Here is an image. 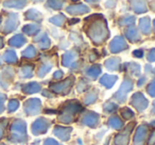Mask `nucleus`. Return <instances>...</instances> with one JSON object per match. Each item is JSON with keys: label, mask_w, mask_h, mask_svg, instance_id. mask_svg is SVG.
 <instances>
[{"label": "nucleus", "mask_w": 155, "mask_h": 145, "mask_svg": "<svg viewBox=\"0 0 155 145\" xmlns=\"http://www.w3.org/2000/svg\"><path fill=\"white\" fill-rule=\"evenodd\" d=\"M98 24H96L93 28L89 31V35L91 36L93 41L95 43L99 44L102 43L104 41L106 36H107V30H106V25L104 26L103 24H99V22H97Z\"/></svg>", "instance_id": "obj_1"}, {"label": "nucleus", "mask_w": 155, "mask_h": 145, "mask_svg": "<svg viewBox=\"0 0 155 145\" xmlns=\"http://www.w3.org/2000/svg\"><path fill=\"white\" fill-rule=\"evenodd\" d=\"M132 99H133L132 100V104L136 107V109L138 111H143L146 109V107L148 106V100L143 97V95L141 93L135 94Z\"/></svg>", "instance_id": "obj_2"}, {"label": "nucleus", "mask_w": 155, "mask_h": 145, "mask_svg": "<svg viewBox=\"0 0 155 145\" xmlns=\"http://www.w3.org/2000/svg\"><path fill=\"white\" fill-rule=\"evenodd\" d=\"M132 87H133V85H132V81L124 80V82L122 83V85H121V88L119 89V91L116 93L115 97H118L119 102H123V100H124V98H125V96H127V94L129 93V91L132 89Z\"/></svg>", "instance_id": "obj_3"}, {"label": "nucleus", "mask_w": 155, "mask_h": 145, "mask_svg": "<svg viewBox=\"0 0 155 145\" xmlns=\"http://www.w3.org/2000/svg\"><path fill=\"white\" fill-rule=\"evenodd\" d=\"M110 47V50H112L113 52H118V51H120V50L125 49L127 46L125 41L122 39V37H121V36H116L112 41Z\"/></svg>", "instance_id": "obj_4"}, {"label": "nucleus", "mask_w": 155, "mask_h": 145, "mask_svg": "<svg viewBox=\"0 0 155 145\" xmlns=\"http://www.w3.org/2000/svg\"><path fill=\"white\" fill-rule=\"evenodd\" d=\"M134 124H130V126L124 130L123 132H121L120 134L116 136V140H115V143L116 145H127V142H129V133L130 131L133 128Z\"/></svg>", "instance_id": "obj_5"}, {"label": "nucleus", "mask_w": 155, "mask_h": 145, "mask_svg": "<svg viewBox=\"0 0 155 145\" xmlns=\"http://www.w3.org/2000/svg\"><path fill=\"white\" fill-rule=\"evenodd\" d=\"M98 119H99L98 114H95V113H93V112H89V113H87V114L85 115L82 122H83V124H85V125L95 127L96 124L98 123Z\"/></svg>", "instance_id": "obj_6"}, {"label": "nucleus", "mask_w": 155, "mask_h": 145, "mask_svg": "<svg viewBox=\"0 0 155 145\" xmlns=\"http://www.w3.org/2000/svg\"><path fill=\"white\" fill-rule=\"evenodd\" d=\"M70 85H72V82H70V79H67L64 82L52 85V89L55 90V92H58V93H66L69 88H70Z\"/></svg>", "instance_id": "obj_7"}, {"label": "nucleus", "mask_w": 155, "mask_h": 145, "mask_svg": "<svg viewBox=\"0 0 155 145\" xmlns=\"http://www.w3.org/2000/svg\"><path fill=\"white\" fill-rule=\"evenodd\" d=\"M71 131L70 128H63V127H56L54 129V132L58 136H60L62 140H68L69 132Z\"/></svg>", "instance_id": "obj_8"}, {"label": "nucleus", "mask_w": 155, "mask_h": 145, "mask_svg": "<svg viewBox=\"0 0 155 145\" xmlns=\"http://www.w3.org/2000/svg\"><path fill=\"white\" fill-rule=\"evenodd\" d=\"M67 11L72 14H82L85 13V12H88L89 9L83 5H72V7L67 8Z\"/></svg>", "instance_id": "obj_9"}, {"label": "nucleus", "mask_w": 155, "mask_h": 145, "mask_svg": "<svg viewBox=\"0 0 155 145\" xmlns=\"http://www.w3.org/2000/svg\"><path fill=\"white\" fill-rule=\"evenodd\" d=\"M117 80V76H110V75H104L103 77L101 78L100 82L101 85H105L106 88H110L114 85L115 81Z\"/></svg>", "instance_id": "obj_10"}, {"label": "nucleus", "mask_w": 155, "mask_h": 145, "mask_svg": "<svg viewBox=\"0 0 155 145\" xmlns=\"http://www.w3.org/2000/svg\"><path fill=\"white\" fill-rule=\"evenodd\" d=\"M139 28L143 33L150 32V19L149 17H143L139 20Z\"/></svg>", "instance_id": "obj_11"}, {"label": "nucleus", "mask_w": 155, "mask_h": 145, "mask_svg": "<svg viewBox=\"0 0 155 145\" xmlns=\"http://www.w3.org/2000/svg\"><path fill=\"white\" fill-rule=\"evenodd\" d=\"M146 132H147V130H146V127H144V126H140V127L138 128L137 133L135 134V139H134L136 144H138V143H140L142 140H143L144 136H146Z\"/></svg>", "instance_id": "obj_12"}, {"label": "nucleus", "mask_w": 155, "mask_h": 145, "mask_svg": "<svg viewBox=\"0 0 155 145\" xmlns=\"http://www.w3.org/2000/svg\"><path fill=\"white\" fill-rule=\"evenodd\" d=\"M108 124H110L112 127H114L115 129H119V128L122 127L123 123L121 122L120 119H118L117 116H113L110 119V121H108Z\"/></svg>", "instance_id": "obj_13"}, {"label": "nucleus", "mask_w": 155, "mask_h": 145, "mask_svg": "<svg viewBox=\"0 0 155 145\" xmlns=\"http://www.w3.org/2000/svg\"><path fill=\"white\" fill-rule=\"evenodd\" d=\"M118 63H119V59L118 58H113L110 59L105 62V65L108 69H117L118 68Z\"/></svg>", "instance_id": "obj_14"}, {"label": "nucleus", "mask_w": 155, "mask_h": 145, "mask_svg": "<svg viewBox=\"0 0 155 145\" xmlns=\"http://www.w3.org/2000/svg\"><path fill=\"white\" fill-rule=\"evenodd\" d=\"M100 71H101V69H100L99 66H93L87 71V75H88L89 77H91L93 79H95L99 76Z\"/></svg>", "instance_id": "obj_15"}, {"label": "nucleus", "mask_w": 155, "mask_h": 145, "mask_svg": "<svg viewBox=\"0 0 155 145\" xmlns=\"http://www.w3.org/2000/svg\"><path fill=\"white\" fill-rule=\"evenodd\" d=\"M65 20H66V17H65L64 15H56V16H54L53 18H51V19H50V22H53V24H55V25L61 26V25L64 24Z\"/></svg>", "instance_id": "obj_16"}, {"label": "nucleus", "mask_w": 155, "mask_h": 145, "mask_svg": "<svg viewBox=\"0 0 155 145\" xmlns=\"http://www.w3.org/2000/svg\"><path fill=\"white\" fill-rule=\"evenodd\" d=\"M74 59V57H73V52L71 54L70 52H67L66 54L64 56V58H63V63H64L65 66H69V64H70L71 61Z\"/></svg>", "instance_id": "obj_17"}, {"label": "nucleus", "mask_w": 155, "mask_h": 145, "mask_svg": "<svg viewBox=\"0 0 155 145\" xmlns=\"http://www.w3.org/2000/svg\"><path fill=\"white\" fill-rule=\"evenodd\" d=\"M127 36L129 37L132 41H136L138 39V32L135 30V29H129L127 31Z\"/></svg>", "instance_id": "obj_18"}, {"label": "nucleus", "mask_w": 155, "mask_h": 145, "mask_svg": "<svg viewBox=\"0 0 155 145\" xmlns=\"http://www.w3.org/2000/svg\"><path fill=\"white\" fill-rule=\"evenodd\" d=\"M96 99H97V96H96L95 93H89L88 95L86 96V98H85V102L86 104H93V102H96Z\"/></svg>", "instance_id": "obj_19"}, {"label": "nucleus", "mask_w": 155, "mask_h": 145, "mask_svg": "<svg viewBox=\"0 0 155 145\" xmlns=\"http://www.w3.org/2000/svg\"><path fill=\"white\" fill-rule=\"evenodd\" d=\"M117 109V106L115 104H113V102H107L106 105H104V110L106 111V112H110V111H114Z\"/></svg>", "instance_id": "obj_20"}, {"label": "nucleus", "mask_w": 155, "mask_h": 145, "mask_svg": "<svg viewBox=\"0 0 155 145\" xmlns=\"http://www.w3.org/2000/svg\"><path fill=\"white\" fill-rule=\"evenodd\" d=\"M122 116L124 117V119H130V117H132L134 115V113L131 111V109H129V108H125V109H123V111H122Z\"/></svg>", "instance_id": "obj_21"}, {"label": "nucleus", "mask_w": 155, "mask_h": 145, "mask_svg": "<svg viewBox=\"0 0 155 145\" xmlns=\"http://www.w3.org/2000/svg\"><path fill=\"white\" fill-rule=\"evenodd\" d=\"M148 92L151 96H155V81H152V82L149 85Z\"/></svg>", "instance_id": "obj_22"}, {"label": "nucleus", "mask_w": 155, "mask_h": 145, "mask_svg": "<svg viewBox=\"0 0 155 145\" xmlns=\"http://www.w3.org/2000/svg\"><path fill=\"white\" fill-rule=\"evenodd\" d=\"M135 20V17L134 16H127V17H125V18H123V20H121V22H123L122 24L123 25H127V24H132V22H134Z\"/></svg>", "instance_id": "obj_23"}, {"label": "nucleus", "mask_w": 155, "mask_h": 145, "mask_svg": "<svg viewBox=\"0 0 155 145\" xmlns=\"http://www.w3.org/2000/svg\"><path fill=\"white\" fill-rule=\"evenodd\" d=\"M149 60L150 61H155V49H152L149 54Z\"/></svg>", "instance_id": "obj_24"}, {"label": "nucleus", "mask_w": 155, "mask_h": 145, "mask_svg": "<svg viewBox=\"0 0 155 145\" xmlns=\"http://www.w3.org/2000/svg\"><path fill=\"white\" fill-rule=\"evenodd\" d=\"M154 143H155V132H152V134H151L150 139H149V144L153 145Z\"/></svg>", "instance_id": "obj_25"}, {"label": "nucleus", "mask_w": 155, "mask_h": 145, "mask_svg": "<svg viewBox=\"0 0 155 145\" xmlns=\"http://www.w3.org/2000/svg\"><path fill=\"white\" fill-rule=\"evenodd\" d=\"M142 54H143V52H142V50H135V51L133 52L134 56L137 57V58H141V57H142Z\"/></svg>", "instance_id": "obj_26"}, {"label": "nucleus", "mask_w": 155, "mask_h": 145, "mask_svg": "<svg viewBox=\"0 0 155 145\" xmlns=\"http://www.w3.org/2000/svg\"><path fill=\"white\" fill-rule=\"evenodd\" d=\"M61 77H63V73L61 71H58L55 73V75H54V78H55V79H60Z\"/></svg>", "instance_id": "obj_27"}, {"label": "nucleus", "mask_w": 155, "mask_h": 145, "mask_svg": "<svg viewBox=\"0 0 155 145\" xmlns=\"http://www.w3.org/2000/svg\"><path fill=\"white\" fill-rule=\"evenodd\" d=\"M153 112L155 113V102H154V109H153Z\"/></svg>", "instance_id": "obj_28"}, {"label": "nucleus", "mask_w": 155, "mask_h": 145, "mask_svg": "<svg viewBox=\"0 0 155 145\" xmlns=\"http://www.w3.org/2000/svg\"><path fill=\"white\" fill-rule=\"evenodd\" d=\"M154 27H155V20H154Z\"/></svg>", "instance_id": "obj_29"}]
</instances>
